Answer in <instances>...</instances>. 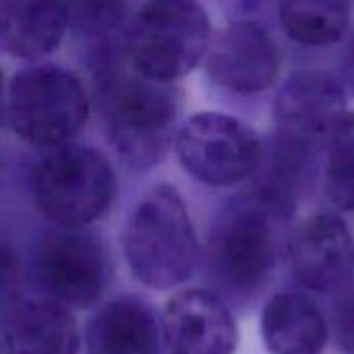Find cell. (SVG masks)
Returning a JSON list of instances; mask_svg holds the SVG:
<instances>
[{"mask_svg": "<svg viewBox=\"0 0 354 354\" xmlns=\"http://www.w3.org/2000/svg\"><path fill=\"white\" fill-rule=\"evenodd\" d=\"M344 79L351 87V91L354 93V37L348 46V52H346V58H344Z\"/></svg>", "mask_w": 354, "mask_h": 354, "instance_id": "22", "label": "cell"}, {"mask_svg": "<svg viewBox=\"0 0 354 354\" xmlns=\"http://www.w3.org/2000/svg\"><path fill=\"white\" fill-rule=\"evenodd\" d=\"M180 166L207 187H232L255 176L266 147L243 120L222 112L191 116L174 139Z\"/></svg>", "mask_w": 354, "mask_h": 354, "instance_id": "8", "label": "cell"}, {"mask_svg": "<svg viewBox=\"0 0 354 354\" xmlns=\"http://www.w3.org/2000/svg\"><path fill=\"white\" fill-rule=\"evenodd\" d=\"M122 46L139 73L174 83L207 58L209 17L197 0H149L135 15Z\"/></svg>", "mask_w": 354, "mask_h": 354, "instance_id": "4", "label": "cell"}, {"mask_svg": "<svg viewBox=\"0 0 354 354\" xmlns=\"http://www.w3.org/2000/svg\"><path fill=\"white\" fill-rule=\"evenodd\" d=\"M95 97L104 133L118 156L135 170L156 166L178 133L172 83L139 73L120 39L116 52H106L97 62Z\"/></svg>", "mask_w": 354, "mask_h": 354, "instance_id": "1", "label": "cell"}, {"mask_svg": "<svg viewBox=\"0 0 354 354\" xmlns=\"http://www.w3.org/2000/svg\"><path fill=\"white\" fill-rule=\"evenodd\" d=\"M346 116L342 85L322 71H299L284 81L274 102V145L315 162Z\"/></svg>", "mask_w": 354, "mask_h": 354, "instance_id": "9", "label": "cell"}, {"mask_svg": "<svg viewBox=\"0 0 354 354\" xmlns=\"http://www.w3.org/2000/svg\"><path fill=\"white\" fill-rule=\"evenodd\" d=\"M280 25L301 46L338 44L351 25V0H280Z\"/></svg>", "mask_w": 354, "mask_h": 354, "instance_id": "17", "label": "cell"}, {"mask_svg": "<svg viewBox=\"0 0 354 354\" xmlns=\"http://www.w3.org/2000/svg\"><path fill=\"white\" fill-rule=\"evenodd\" d=\"M162 328L139 297H118L102 305L85 328L87 354H160Z\"/></svg>", "mask_w": 354, "mask_h": 354, "instance_id": "14", "label": "cell"}, {"mask_svg": "<svg viewBox=\"0 0 354 354\" xmlns=\"http://www.w3.org/2000/svg\"><path fill=\"white\" fill-rule=\"evenodd\" d=\"M2 340L6 354H79L81 348L73 309L39 295L4 303Z\"/></svg>", "mask_w": 354, "mask_h": 354, "instance_id": "13", "label": "cell"}, {"mask_svg": "<svg viewBox=\"0 0 354 354\" xmlns=\"http://www.w3.org/2000/svg\"><path fill=\"white\" fill-rule=\"evenodd\" d=\"M332 338L342 354H354V288L342 292L332 309Z\"/></svg>", "mask_w": 354, "mask_h": 354, "instance_id": "20", "label": "cell"}, {"mask_svg": "<svg viewBox=\"0 0 354 354\" xmlns=\"http://www.w3.org/2000/svg\"><path fill=\"white\" fill-rule=\"evenodd\" d=\"M6 127L35 147H58L81 133L89 116V97L66 68L37 64L12 75L4 102Z\"/></svg>", "mask_w": 354, "mask_h": 354, "instance_id": "5", "label": "cell"}, {"mask_svg": "<svg viewBox=\"0 0 354 354\" xmlns=\"http://www.w3.org/2000/svg\"><path fill=\"white\" fill-rule=\"evenodd\" d=\"M71 27L85 35H104L118 27L129 0H62Z\"/></svg>", "mask_w": 354, "mask_h": 354, "instance_id": "19", "label": "cell"}, {"mask_svg": "<svg viewBox=\"0 0 354 354\" xmlns=\"http://www.w3.org/2000/svg\"><path fill=\"white\" fill-rule=\"evenodd\" d=\"M116 176L104 153L75 143L46 149L33 170L37 209L56 226L83 228L108 214Z\"/></svg>", "mask_w": 354, "mask_h": 354, "instance_id": "6", "label": "cell"}, {"mask_svg": "<svg viewBox=\"0 0 354 354\" xmlns=\"http://www.w3.org/2000/svg\"><path fill=\"white\" fill-rule=\"evenodd\" d=\"M0 272H2V297H4V303L17 299V286H19V259L15 257L12 249L8 245L2 247V266H0Z\"/></svg>", "mask_w": 354, "mask_h": 354, "instance_id": "21", "label": "cell"}, {"mask_svg": "<svg viewBox=\"0 0 354 354\" xmlns=\"http://www.w3.org/2000/svg\"><path fill=\"white\" fill-rule=\"evenodd\" d=\"M162 336L168 354H234L239 346L228 303L205 288H185L168 299Z\"/></svg>", "mask_w": 354, "mask_h": 354, "instance_id": "12", "label": "cell"}, {"mask_svg": "<svg viewBox=\"0 0 354 354\" xmlns=\"http://www.w3.org/2000/svg\"><path fill=\"white\" fill-rule=\"evenodd\" d=\"M122 251L131 274L147 288H176L193 274L197 234L172 185H158L139 199L124 226Z\"/></svg>", "mask_w": 354, "mask_h": 354, "instance_id": "3", "label": "cell"}, {"mask_svg": "<svg viewBox=\"0 0 354 354\" xmlns=\"http://www.w3.org/2000/svg\"><path fill=\"white\" fill-rule=\"evenodd\" d=\"M259 330L270 354H324L330 340L322 309L299 290L274 295L261 309Z\"/></svg>", "mask_w": 354, "mask_h": 354, "instance_id": "15", "label": "cell"}, {"mask_svg": "<svg viewBox=\"0 0 354 354\" xmlns=\"http://www.w3.org/2000/svg\"><path fill=\"white\" fill-rule=\"evenodd\" d=\"M29 276L39 297L68 309H91L108 288L110 259L91 232L58 226L35 241Z\"/></svg>", "mask_w": 354, "mask_h": 354, "instance_id": "7", "label": "cell"}, {"mask_svg": "<svg viewBox=\"0 0 354 354\" xmlns=\"http://www.w3.org/2000/svg\"><path fill=\"white\" fill-rule=\"evenodd\" d=\"M280 50L272 33L255 21H234L214 39L205 58L207 77L239 95L261 93L280 73Z\"/></svg>", "mask_w": 354, "mask_h": 354, "instance_id": "11", "label": "cell"}, {"mask_svg": "<svg viewBox=\"0 0 354 354\" xmlns=\"http://www.w3.org/2000/svg\"><path fill=\"white\" fill-rule=\"evenodd\" d=\"M0 21L2 50L19 60L48 56L71 27L62 0H0Z\"/></svg>", "mask_w": 354, "mask_h": 354, "instance_id": "16", "label": "cell"}, {"mask_svg": "<svg viewBox=\"0 0 354 354\" xmlns=\"http://www.w3.org/2000/svg\"><path fill=\"white\" fill-rule=\"evenodd\" d=\"M324 189L332 205L354 212V112H346L326 147Z\"/></svg>", "mask_w": 354, "mask_h": 354, "instance_id": "18", "label": "cell"}, {"mask_svg": "<svg viewBox=\"0 0 354 354\" xmlns=\"http://www.w3.org/2000/svg\"><path fill=\"white\" fill-rule=\"evenodd\" d=\"M286 216L257 193L218 214L207 239L205 272L212 290L228 305L245 307L270 286L282 253Z\"/></svg>", "mask_w": 354, "mask_h": 354, "instance_id": "2", "label": "cell"}, {"mask_svg": "<svg viewBox=\"0 0 354 354\" xmlns=\"http://www.w3.org/2000/svg\"><path fill=\"white\" fill-rule=\"evenodd\" d=\"M295 280L313 292H336L354 274V239L342 218L313 214L301 220L286 241Z\"/></svg>", "mask_w": 354, "mask_h": 354, "instance_id": "10", "label": "cell"}]
</instances>
